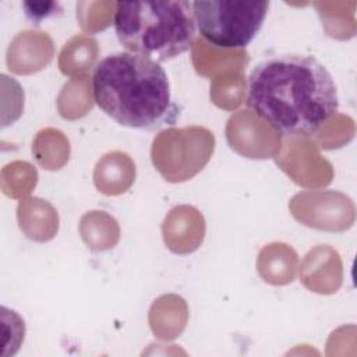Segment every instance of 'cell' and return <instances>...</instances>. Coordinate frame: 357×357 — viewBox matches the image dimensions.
Here are the masks:
<instances>
[{
	"label": "cell",
	"instance_id": "1",
	"mask_svg": "<svg viewBox=\"0 0 357 357\" xmlns=\"http://www.w3.org/2000/svg\"><path fill=\"white\" fill-rule=\"evenodd\" d=\"M247 106L283 135H311L339 109L336 84L314 56L278 54L248 75Z\"/></svg>",
	"mask_w": 357,
	"mask_h": 357
},
{
	"label": "cell",
	"instance_id": "2",
	"mask_svg": "<svg viewBox=\"0 0 357 357\" xmlns=\"http://www.w3.org/2000/svg\"><path fill=\"white\" fill-rule=\"evenodd\" d=\"M92 95L106 116L127 128L156 130L174 124L180 114L160 63L131 52L112 53L98 61Z\"/></svg>",
	"mask_w": 357,
	"mask_h": 357
},
{
	"label": "cell",
	"instance_id": "3",
	"mask_svg": "<svg viewBox=\"0 0 357 357\" xmlns=\"http://www.w3.org/2000/svg\"><path fill=\"white\" fill-rule=\"evenodd\" d=\"M113 25L120 45L158 63L190 50L195 36L191 1H119Z\"/></svg>",
	"mask_w": 357,
	"mask_h": 357
},
{
	"label": "cell",
	"instance_id": "4",
	"mask_svg": "<svg viewBox=\"0 0 357 357\" xmlns=\"http://www.w3.org/2000/svg\"><path fill=\"white\" fill-rule=\"evenodd\" d=\"M192 17L199 35L222 49H243L259 32L269 1H191Z\"/></svg>",
	"mask_w": 357,
	"mask_h": 357
},
{
	"label": "cell",
	"instance_id": "5",
	"mask_svg": "<svg viewBox=\"0 0 357 357\" xmlns=\"http://www.w3.org/2000/svg\"><path fill=\"white\" fill-rule=\"evenodd\" d=\"M22 8L26 18L35 25L61 13V6L57 1H24Z\"/></svg>",
	"mask_w": 357,
	"mask_h": 357
}]
</instances>
